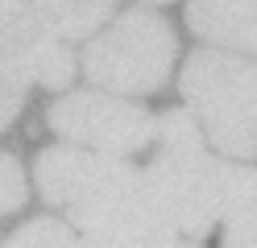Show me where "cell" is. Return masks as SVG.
<instances>
[{
    "label": "cell",
    "instance_id": "6da1fadb",
    "mask_svg": "<svg viewBox=\"0 0 257 248\" xmlns=\"http://www.w3.org/2000/svg\"><path fill=\"white\" fill-rule=\"evenodd\" d=\"M158 137L162 149L141 174V190H146L150 207L166 231H183V236H207L220 219V198H224V178L228 165L203 153L199 124L187 112H170L158 120Z\"/></svg>",
    "mask_w": 257,
    "mask_h": 248
},
{
    "label": "cell",
    "instance_id": "7a4b0ae2",
    "mask_svg": "<svg viewBox=\"0 0 257 248\" xmlns=\"http://www.w3.org/2000/svg\"><path fill=\"white\" fill-rule=\"evenodd\" d=\"M183 95L191 112L224 153L257 157V66L224 54H191L183 71Z\"/></svg>",
    "mask_w": 257,
    "mask_h": 248
},
{
    "label": "cell",
    "instance_id": "3957f363",
    "mask_svg": "<svg viewBox=\"0 0 257 248\" xmlns=\"http://www.w3.org/2000/svg\"><path fill=\"white\" fill-rule=\"evenodd\" d=\"M174 50H179L174 33L162 17L146 13V9H133L87 46L83 71H87L91 83H100L108 91L146 95V91H158L166 83Z\"/></svg>",
    "mask_w": 257,
    "mask_h": 248
},
{
    "label": "cell",
    "instance_id": "277c9868",
    "mask_svg": "<svg viewBox=\"0 0 257 248\" xmlns=\"http://www.w3.org/2000/svg\"><path fill=\"white\" fill-rule=\"evenodd\" d=\"M50 128L62 132L67 141L91 145L104 157H128L158 137V120L146 108L95 95V91H79V95L58 99L50 108Z\"/></svg>",
    "mask_w": 257,
    "mask_h": 248
},
{
    "label": "cell",
    "instance_id": "5b68a950",
    "mask_svg": "<svg viewBox=\"0 0 257 248\" xmlns=\"http://www.w3.org/2000/svg\"><path fill=\"white\" fill-rule=\"evenodd\" d=\"M128 165L104 153H79V149H46L38 153V190L54 207H79L87 198L104 194L108 186L124 182Z\"/></svg>",
    "mask_w": 257,
    "mask_h": 248
},
{
    "label": "cell",
    "instance_id": "8992f818",
    "mask_svg": "<svg viewBox=\"0 0 257 248\" xmlns=\"http://www.w3.org/2000/svg\"><path fill=\"white\" fill-rule=\"evenodd\" d=\"M187 21L207 42L257 54V0H191Z\"/></svg>",
    "mask_w": 257,
    "mask_h": 248
},
{
    "label": "cell",
    "instance_id": "52a82bcc",
    "mask_svg": "<svg viewBox=\"0 0 257 248\" xmlns=\"http://www.w3.org/2000/svg\"><path fill=\"white\" fill-rule=\"evenodd\" d=\"M220 219H224V248H257V170L228 165Z\"/></svg>",
    "mask_w": 257,
    "mask_h": 248
},
{
    "label": "cell",
    "instance_id": "ba28073f",
    "mask_svg": "<svg viewBox=\"0 0 257 248\" xmlns=\"http://www.w3.org/2000/svg\"><path fill=\"white\" fill-rule=\"evenodd\" d=\"M21 71L29 83H42V87H67L75 75V58L67 42H38L21 54Z\"/></svg>",
    "mask_w": 257,
    "mask_h": 248
},
{
    "label": "cell",
    "instance_id": "9c48e42d",
    "mask_svg": "<svg viewBox=\"0 0 257 248\" xmlns=\"http://www.w3.org/2000/svg\"><path fill=\"white\" fill-rule=\"evenodd\" d=\"M5 248H79V240L71 236V227L58 223V219H34L21 231H13Z\"/></svg>",
    "mask_w": 257,
    "mask_h": 248
},
{
    "label": "cell",
    "instance_id": "30bf717a",
    "mask_svg": "<svg viewBox=\"0 0 257 248\" xmlns=\"http://www.w3.org/2000/svg\"><path fill=\"white\" fill-rule=\"evenodd\" d=\"M25 203V174L13 153H0V215L17 211Z\"/></svg>",
    "mask_w": 257,
    "mask_h": 248
},
{
    "label": "cell",
    "instance_id": "8fae6325",
    "mask_svg": "<svg viewBox=\"0 0 257 248\" xmlns=\"http://www.w3.org/2000/svg\"><path fill=\"white\" fill-rule=\"evenodd\" d=\"M79 248H183V244H95V240H79Z\"/></svg>",
    "mask_w": 257,
    "mask_h": 248
},
{
    "label": "cell",
    "instance_id": "7c38bea8",
    "mask_svg": "<svg viewBox=\"0 0 257 248\" xmlns=\"http://www.w3.org/2000/svg\"><path fill=\"white\" fill-rule=\"evenodd\" d=\"M146 5H162V0H146Z\"/></svg>",
    "mask_w": 257,
    "mask_h": 248
}]
</instances>
